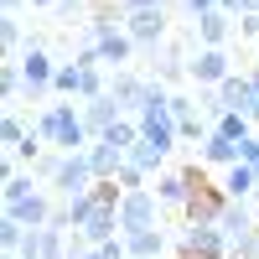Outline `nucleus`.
Returning <instances> with one entry per match:
<instances>
[{
  "label": "nucleus",
  "mask_w": 259,
  "mask_h": 259,
  "mask_svg": "<svg viewBox=\"0 0 259 259\" xmlns=\"http://www.w3.org/2000/svg\"><path fill=\"white\" fill-rule=\"evenodd\" d=\"M171 119H177V124H187V119H197V104H192L187 94H171Z\"/></svg>",
  "instance_id": "nucleus-32"
},
{
  "label": "nucleus",
  "mask_w": 259,
  "mask_h": 259,
  "mask_svg": "<svg viewBox=\"0 0 259 259\" xmlns=\"http://www.w3.org/2000/svg\"><path fill=\"white\" fill-rule=\"evenodd\" d=\"M223 207H228V197H223V192H212L207 182H197L182 212H187V223H218V218H223Z\"/></svg>",
  "instance_id": "nucleus-11"
},
{
  "label": "nucleus",
  "mask_w": 259,
  "mask_h": 259,
  "mask_svg": "<svg viewBox=\"0 0 259 259\" xmlns=\"http://www.w3.org/2000/svg\"><path fill=\"white\" fill-rule=\"evenodd\" d=\"M218 228H223V239H228V249H233V244H244V239L259 233V218L249 212V202H228L223 218H218Z\"/></svg>",
  "instance_id": "nucleus-16"
},
{
  "label": "nucleus",
  "mask_w": 259,
  "mask_h": 259,
  "mask_svg": "<svg viewBox=\"0 0 259 259\" xmlns=\"http://www.w3.org/2000/svg\"><path fill=\"white\" fill-rule=\"evenodd\" d=\"M212 99H218V109H223V114H254V99H259V94H254L249 73H233Z\"/></svg>",
  "instance_id": "nucleus-13"
},
{
  "label": "nucleus",
  "mask_w": 259,
  "mask_h": 259,
  "mask_svg": "<svg viewBox=\"0 0 259 259\" xmlns=\"http://www.w3.org/2000/svg\"><path fill=\"white\" fill-rule=\"evenodd\" d=\"M6 259H21V254H6Z\"/></svg>",
  "instance_id": "nucleus-40"
},
{
  "label": "nucleus",
  "mask_w": 259,
  "mask_h": 259,
  "mask_svg": "<svg viewBox=\"0 0 259 259\" xmlns=\"http://www.w3.org/2000/svg\"><path fill=\"white\" fill-rule=\"evenodd\" d=\"M57 16H62V21H73V16H83V0H62V6H57ZM83 21H89V16H83Z\"/></svg>",
  "instance_id": "nucleus-36"
},
{
  "label": "nucleus",
  "mask_w": 259,
  "mask_h": 259,
  "mask_svg": "<svg viewBox=\"0 0 259 259\" xmlns=\"http://www.w3.org/2000/svg\"><path fill=\"white\" fill-rule=\"evenodd\" d=\"M124 31H130V41H135L140 52H156V47H166V11H135V16H124Z\"/></svg>",
  "instance_id": "nucleus-8"
},
{
  "label": "nucleus",
  "mask_w": 259,
  "mask_h": 259,
  "mask_svg": "<svg viewBox=\"0 0 259 259\" xmlns=\"http://www.w3.org/2000/svg\"><path fill=\"white\" fill-rule=\"evenodd\" d=\"M192 31H197V47H223L233 36V16L228 11H207V16L192 21Z\"/></svg>",
  "instance_id": "nucleus-17"
},
{
  "label": "nucleus",
  "mask_w": 259,
  "mask_h": 259,
  "mask_svg": "<svg viewBox=\"0 0 259 259\" xmlns=\"http://www.w3.org/2000/svg\"><path fill=\"white\" fill-rule=\"evenodd\" d=\"M254 6H259V0H254Z\"/></svg>",
  "instance_id": "nucleus-42"
},
{
  "label": "nucleus",
  "mask_w": 259,
  "mask_h": 259,
  "mask_svg": "<svg viewBox=\"0 0 259 259\" xmlns=\"http://www.w3.org/2000/svg\"><path fill=\"white\" fill-rule=\"evenodd\" d=\"M89 166H94V177H99V182H114V177H119V166H124V150L109 145V140H94V145H89Z\"/></svg>",
  "instance_id": "nucleus-20"
},
{
  "label": "nucleus",
  "mask_w": 259,
  "mask_h": 259,
  "mask_svg": "<svg viewBox=\"0 0 259 259\" xmlns=\"http://www.w3.org/2000/svg\"><path fill=\"white\" fill-rule=\"evenodd\" d=\"M0 94H6V104L26 99V78H21V62H16V57L6 62V68H0Z\"/></svg>",
  "instance_id": "nucleus-27"
},
{
  "label": "nucleus",
  "mask_w": 259,
  "mask_h": 259,
  "mask_svg": "<svg viewBox=\"0 0 259 259\" xmlns=\"http://www.w3.org/2000/svg\"><path fill=\"white\" fill-rule=\"evenodd\" d=\"M16 62H21V78H26V99H47V104H52V83H57V62H52V52L41 47V41H31V47L21 52Z\"/></svg>",
  "instance_id": "nucleus-4"
},
{
  "label": "nucleus",
  "mask_w": 259,
  "mask_h": 259,
  "mask_svg": "<svg viewBox=\"0 0 259 259\" xmlns=\"http://www.w3.org/2000/svg\"><path fill=\"white\" fill-rule=\"evenodd\" d=\"M145 94H150V78H140V73H130V68H119L114 78H109V99L119 104V109L135 119L140 114V104H145Z\"/></svg>",
  "instance_id": "nucleus-9"
},
{
  "label": "nucleus",
  "mask_w": 259,
  "mask_h": 259,
  "mask_svg": "<svg viewBox=\"0 0 259 259\" xmlns=\"http://www.w3.org/2000/svg\"><path fill=\"white\" fill-rule=\"evenodd\" d=\"M212 130H218V135H228V140H254V119L249 114H218V119H212Z\"/></svg>",
  "instance_id": "nucleus-26"
},
{
  "label": "nucleus",
  "mask_w": 259,
  "mask_h": 259,
  "mask_svg": "<svg viewBox=\"0 0 259 259\" xmlns=\"http://www.w3.org/2000/svg\"><path fill=\"white\" fill-rule=\"evenodd\" d=\"M26 239H31V228H21L16 218L0 223V244H6V254H21V244H26Z\"/></svg>",
  "instance_id": "nucleus-30"
},
{
  "label": "nucleus",
  "mask_w": 259,
  "mask_h": 259,
  "mask_svg": "<svg viewBox=\"0 0 259 259\" xmlns=\"http://www.w3.org/2000/svg\"><path fill=\"white\" fill-rule=\"evenodd\" d=\"M187 73L197 78V89H212V94H218L223 83L233 78V62H228L223 47H197V57H192V68H187Z\"/></svg>",
  "instance_id": "nucleus-7"
},
{
  "label": "nucleus",
  "mask_w": 259,
  "mask_h": 259,
  "mask_svg": "<svg viewBox=\"0 0 259 259\" xmlns=\"http://www.w3.org/2000/svg\"><path fill=\"white\" fill-rule=\"evenodd\" d=\"M83 259H130V249H124V239H114V244H99V249H89Z\"/></svg>",
  "instance_id": "nucleus-33"
},
{
  "label": "nucleus",
  "mask_w": 259,
  "mask_h": 259,
  "mask_svg": "<svg viewBox=\"0 0 259 259\" xmlns=\"http://www.w3.org/2000/svg\"><path fill=\"white\" fill-rule=\"evenodd\" d=\"M187 68H192V62L182 57V47H177V41H166V47H161V68H156V83H177Z\"/></svg>",
  "instance_id": "nucleus-25"
},
{
  "label": "nucleus",
  "mask_w": 259,
  "mask_h": 259,
  "mask_svg": "<svg viewBox=\"0 0 259 259\" xmlns=\"http://www.w3.org/2000/svg\"><path fill=\"white\" fill-rule=\"evenodd\" d=\"M218 192H223L228 202H249L254 192H259V177H254V171H249V166L239 161V166H228V171H223V182H218Z\"/></svg>",
  "instance_id": "nucleus-19"
},
{
  "label": "nucleus",
  "mask_w": 259,
  "mask_h": 259,
  "mask_svg": "<svg viewBox=\"0 0 259 259\" xmlns=\"http://www.w3.org/2000/svg\"><path fill=\"white\" fill-rule=\"evenodd\" d=\"M36 135L47 140L52 150H62V156H78V150H89L94 135H89V124H83V109L73 99H52L47 109L36 114Z\"/></svg>",
  "instance_id": "nucleus-1"
},
{
  "label": "nucleus",
  "mask_w": 259,
  "mask_h": 259,
  "mask_svg": "<svg viewBox=\"0 0 259 259\" xmlns=\"http://www.w3.org/2000/svg\"><path fill=\"white\" fill-rule=\"evenodd\" d=\"M177 249H182V259H228V239L218 223H187Z\"/></svg>",
  "instance_id": "nucleus-5"
},
{
  "label": "nucleus",
  "mask_w": 259,
  "mask_h": 259,
  "mask_svg": "<svg viewBox=\"0 0 259 259\" xmlns=\"http://www.w3.org/2000/svg\"><path fill=\"white\" fill-rule=\"evenodd\" d=\"M52 187H57V197H62V202H78L83 192H94L99 177H94V166H89V150H78V156H62Z\"/></svg>",
  "instance_id": "nucleus-6"
},
{
  "label": "nucleus",
  "mask_w": 259,
  "mask_h": 259,
  "mask_svg": "<svg viewBox=\"0 0 259 259\" xmlns=\"http://www.w3.org/2000/svg\"><path fill=\"white\" fill-rule=\"evenodd\" d=\"M21 259H73V249H68V233L62 228H31V239L21 244Z\"/></svg>",
  "instance_id": "nucleus-10"
},
{
  "label": "nucleus",
  "mask_w": 259,
  "mask_h": 259,
  "mask_svg": "<svg viewBox=\"0 0 259 259\" xmlns=\"http://www.w3.org/2000/svg\"><path fill=\"white\" fill-rule=\"evenodd\" d=\"M140 140H150V145H156V150H166V156H171V150H177V119H171V89H166V83H150V94H145V104H140Z\"/></svg>",
  "instance_id": "nucleus-2"
},
{
  "label": "nucleus",
  "mask_w": 259,
  "mask_h": 259,
  "mask_svg": "<svg viewBox=\"0 0 259 259\" xmlns=\"http://www.w3.org/2000/svg\"><path fill=\"white\" fill-rule=\"evenodd\" d=\"M78 109H83V124H89V135H94V140H104V135H109V130L124 119V109H119L109 94H104V99H89V104H78Z\"/></svg>",
  "instance_id": "nucleus-14"
},
{
  "label": "nucleus",
  "mask_w": 259,
  "mask_h": 259,
  "mask_svg": "<svg viewBox=\"0 0 259 259\" xmlns=\"http://www.w3.org/2000/svg\"><path fill=\"white\" fill-rule=\"evenodd\" d=\"M249 119H254V130H259V99H254V114H249Z\"/></svg>",
  "instance_id": "nucleus-39"
},
{
  "label": "nucleus",
  "mask_w": 259,
  "mask_h": 259,
  "mask_svg": "<svg viewBox=\"0 0 259 259\" xmlns=\"http://www.w3.org/2000/svg\"><path fill=\"white\" fill-rule=\"evenodd\" d=\"M114 182H119V192H145V182H150V177H145V171H140V166H130V161H124Z\"/></svg>",
  "instance_id": "nucleus-31"
},
{
  "label": "nucleus",
  "mask_w": 259,
  "mask_h": 259,
  "mask_svg": "<svg viewBox=\"0 0 259 259\" xmlns=\"http://www.w3.org/2000/svg\"><path fill=\"white\" fill-rule=\"evenodd\" d=\"M78 94H83V68H78V62H57L52 99H78Z\"/></svg>",
  "instance_id": "nucleus-24"
},
{
  "label": "nucleus",
  "mask_w": 259,
  "mask_h": 259,
  "mask_svg": "<svg viewBox=\"0 0 259 259\" xmlns=\"http://www.w3.org/2000/svg\"><path fill=\"white\" fill-rule=\"evenodd\" d=\"M182 6H192V0H182Z\"/></svg>",
  "instance_id": "nucleus-41"
},
{
  "label": "nucleus",
  "mask_w": 259,
  "mask_h": 259,
  "mask_svg": "<svg viewBox=\"0 0 259 259\" xmlns=\"http://www.w3.org/2000/svg\"><path fill=\"white\" fill-rule=\"evenodd\" d=\"M145 228H161V197L156 192H124L119 197V239H135Z\"/></svg>",
  "instance_id": "nucleus-3"
},
{
  "label": "nucleus",
  "mask_w": 259,
  "mask_h": 259,
  "mask_svg": "<svg viewBox=\"0 0 259 259\" xmlns=\"http://www.w3.org/2000/svg\"><path fill=\"white\" fill-rule=\"evenodd\" d=\"M239 36H259V11H249V16H239Z\"/></svg>",
  "instance_id": "nucleus-35"
},
{
  "label": "nucleus",
  "mask_w": 259,
  "mask_h": 259,
  "mask_svg": "<svg viewBox=\"0 0 259 259\" xmlns=\"http://www.w3.org/2000/svg\"><path fill=\"white\" fill-rule=\"evenodd\" d=\"M124 249H130V259H161L166 254V233L145 228V233H135V239H124Z\"/></svg>",
  "instance_id": "nucleus-23"
},
{
  "label": "nucleus",
  "mask_w": 259,
  "mask_h": 259,
  "mask_svg": "<svg viewBox=\"0 0 259 259\" xmlns=\"http://www.w3.org/2000/svg\"><path fill=\"white\" fill-rule=\"evenodd\" d=\"M94 47H99V62H104V68H124V62L130 57H135L140 47H135V41H130V31H114V36H104V41H94Z\"/></svg>",
  "instance_id": "nucleus-21"
},
{
  "label": "nucleus",
  "mask_w": 259,
  "mask_h": 259,
  "mask_svg": "<svg viewBox=\"0 0 259 259\" xmlns=\"http://www.w3.org/2000/svg\"><path fill=\"white\" fill-rule=\"evenodd\" d=\"M197 156H202L207 166H223V171H228V166H239V161H244V145H239V140H228V135H218V130H212V135H207V140L197 145Z\"/></svg>",
  "instance_id": "nucleus-18"
},
{
  "label": "nucleus",
  "mask_w": 259,
  "mask_h": 259,
  "mask_svg": "<svg viewBox=\"0 0 259 259\" xmlns=\"http://www.w3.org/2000/svg\"><path fill=\"white\" fill-rule=\"evenodd\" d=\"M197 182H202L197 171H161V177H156L161 207H187V197H192V187H197Z\"/></svg>",
  "instance_id": "nucleus-15"
},
{
  "label": "nucleus",
  "mask_w": 259,
  "mask_h": 259,
  "mask_svg": "<svg viewBox=\"0 0 259 259\" xmlns=\"http://www.w3.org/2000/svg\"><path fill=\"white\" fill-rule=\"evenodd\" d=\"M244 166L259 177V135H254V140H244Z\"/></svg>",
  "instance_id": "nucleus-34"
},
{
  "label": "nucleus",
  "mask_w": 259,
  "mask_h": 259,
  "mask_svg": "<svg viewBox=\"0 0 259 259\" xmlns=\"http://www.w3.org/2000/svg\"><path fill=\"white\" fill-rule=\"evenodd\" d=\"M52 212H57V202L47 197V192H31V197H21V202L6 207V218H16L21 228H47V223H52Z\"/></svg>",
  "instance_id": "nucleus-12"
},
{
  "label": "nucleus",
  "mask_w": 259,
  "mask_h": 259,
  "mask_svg": "<svg viewBox=\"0 0 259 259\" xmlns=\"http://www.w3.org/2000/svg\"><path fill=\"white\" fill-rule=\"evenodd\" d=\"M31 6H41V11H57V6H62V0H31Z\"/></svg>",
  "instance_id": "nucleus-37"
},
{
  "label": "nucleus",
  "mask_w": 259,
  "mask_h": 259,
  "mask_svg": "<svg viewBox=\"0 0 259 259\" xmlns=\"http://www.w3.org/2000/svg\"><path fill=\"white\" fill-rule=\"evenodd\" d=\"M0 36H6V52H26L31 41H26V26H21V16H6V26H0Z\"/></svg>",
  "instance_id": "nucleus-29"
},
{
  "label": "nucleus",
  "mask_w": 259,
  "mask_h": 259,
  "mask_svg": "<svg viewBox=\"0 0 259 259\" xmlns=\"http://www.w3.org/2000/svg\"><path fill=\"white\" fill-rule=\"evenodd\" d=\"M124 161H130V166H140L145 177H161V171H166V150H156L150 140H135V145H130V156H124Z\"/></svg>",
  "instance_id": "nucleus-22"
},
{
  "label": "nucleus",
  "mask_w": 259,
  "mask_h": 259,
  "mask_svg": "<svg viewBox=\"0 0 259 259\" xmlns=\"http://www.w3.org/2000/svg\"><path fill=\"white\" fill-rule=\"evenodd\" d=\"M31 192H41L31 171H11V177H6V207H11V202H21V197H31Z\"/></svg>",
  "instance_id": "nucleus-28"
},
{
  "label": "nucleus",
  "mask_w": 259,
  "mask_h": 259,
  "mask_svg": "<svg viewBox=\"0 0 259 259\" xmlns=\"http://www.w3.org/2000/svg\"><path fill=\"white\" fill-rule=\"evenodd\" d=\"M249 83H254V94H259V68H249Z\"/></svg>",
  "instance_id": "nucleus-38"
}]
</instances>
